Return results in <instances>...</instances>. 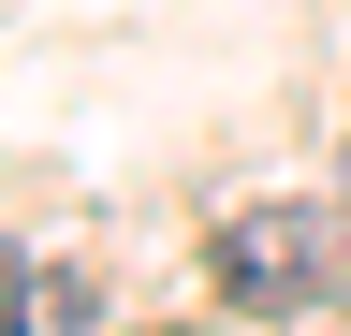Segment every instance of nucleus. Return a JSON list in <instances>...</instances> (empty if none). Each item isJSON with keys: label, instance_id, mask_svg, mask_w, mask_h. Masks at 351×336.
I'll list each match as a JSON object with an SVG mask.
<instances>
[{"label": "nucleus", "instance_id": "2", "mask_svg": "<svg viewBox=\"0 0 351 336\" xmlns=\"http://www.w3.org/2000/svg\"><path fill=\"white\" fill-rule=\"evenodd\" d=\"M15 292H29V278H15V263H0V336H15Z\"/></svg>", "mask_w": 351, "mask_h": 336}, {"label": "nucleus", "instance_id": "1", "mask_svg": "<svg viewBox=\"0 0 351 336\" xmlns=\"http://www.w3.org/2000/svg\"><path fill=\"white\" fill-rule=\"evenodd\" d=\"M219 278H234V307H307V292L337 278L322 205H234V220H219Z\"/></svg>", "mask_w": 351, "mask_h": 336}]
</instances>
